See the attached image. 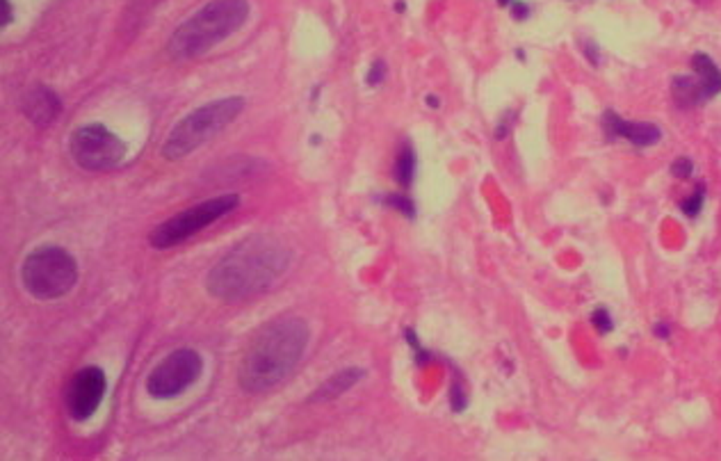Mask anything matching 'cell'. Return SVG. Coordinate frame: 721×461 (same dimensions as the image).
<instances>
[{"mask_svg": "<svg viewBox=\"0 0 721 461\" xmlns=\"http://www.w3.org/2000/svg\"><path fill=\"white\" fill-rule=\"evenodd\" d=\"M293 254L270 235H249L240 240L208 272L205 288L222 302H242L270 290L290 265Z\"/></svg>", "mask_w": 721, "mask_h": 461, "instance_id": "obj_1", "label": "cell"}, {"mask_svg": "<svg viewBox=\"0 0 721 461\" xmlns=\"http://www.w3.org/2000/svg\"><path fill=\"white\" fill-rule=\"evenodd\" d=\"M311 329L297 315L274 317L251 338L240 361L238 379L246 393L272 391L295 372L306 352Z\"/></svg>", "mask_w": 721, "mask_h": 461, "instance_id": "obj_2", "label": "cell"}, {"mask_svg": "<svg viewBox=\"0 0 721 461\" xmlns=\"http://www.w3.org/2000/svg\"><path fill=\"white\" fill-rule=\"evenodd\" d=\"M249 18L246 0H212L183 21L169 37L167 50L174 59H197L229 39Z\"/></svg>", "mask_w": 721, "mask_h": 461, "instance_id": "obj_3", "label": "cell"}, {"mask_svg": "<svg viewBox=\"0 0 721 461\" xmlns=\"http://www.w3.org/2000/svg\"><path fill=\"white\" fill-rule=\"evenodd\" d=\"M244 110L242 96H229L205 103L181 119L162 144V156L167 160H183L192 151L201 149L205 142L217 137L224 128H229Z\"/></svg>", "mask_w": 721, "mask_h": 461, "instance_id": "obj_4", "label": "cell"}, {"mask_svg": "<svg viewBox=\"0 0 721 461\" xmlns=\"http://www.w3.org/2000/svg\"><path fill=\"white\" fill-rule=\"evenodd\" d=\"M21 281L23 288L41 302L59 300L78 281L76 258L62 247H37L25 256L21 265Z\"/></svg>", "mask_w": 721, "mask_h": 461, "instance_id": "obj_5", "label": "cell"}, {"mask_svg": "<svg viewBox=\"0 0 721 461\" xmlns=\"http://www.w3.org/2000/svg\"><path fill=\"white\" fill-rule=\"evenodd\" d=\"M240 206V194H222V197L205 199L197 206H192L188 210H183L174 217L164 220L151 231L149 242L156 249H169L174 244H181L192 235H197L205 227H210L224 215L233 212Z\"/></svg>", "mask_w": 721, "mask_h": 461, "instance_id": "obj_6", "label": "cell"}, {"mask_svg": "<svg viewBox=\"0 0 721 461\" xmlns=\"http://www.w3.org/2000/svg\"><path fill=\"white\" fill-rule=\"evenodd\" d=\"M126 142L103 124H85L74 130L69 153L78 167L87 171H108L126 158Z\"/></svg>", "mask_w": 721, "mask_h": 461, "instance_id": "obj_7", "label": "cell"}, {"mask_svg": "<svg viewBox=\"0 0 721 461\" xmlns=\"http://www.w3.org/2000/svg\"><path fill=\"white\" fill-rule=\"evenodd\" d=\"M203 372V358L199 352L183 347L162 358L147 377V391L156 399H171L183 395Z\"/></svg>", "mask_w": 721, "mask_h": 461, "instance_id": "obj_8", "label": "cell"}, {"mask_svg": "<svg viewBox=\"0 0 721 461\" xmlns=\"http://www.w3.org/2000/svg\"><path fill=\"white\" fill-rule=\"evenodd\" d=\"M103 395H106V372L98 365L82 368L71 377L64 393L69 416L74 420H89L101 406Z\"/></svg>", "mask_w": 721, "mask_h": 461, "instance_id": "obj_9", "label": "cell"}, {"mask_svg": "<svg viewBox=\"0 0 721 461\" xmlns=\"http://www.w3.org/2000/svg\"><path fill=\"white\" fill-rule=\"evenodd\" d=\"M603 130H605V135L610 137V140L623 137V140L630 142V144L640 147V149L653 147V144H657V142L662 140L660 126L648 124V121H625V119H621L619 115H616L614 110H605V115H603Z\"/></svg>", "mask_w": 721, "mask_h": 461, "instance_id": "obj_10", "label": "cell"}, {"mask_svg": "<svg viewBox=\"0 0 721 461\" xmlns=\"http://www.w3.org/2000/svg\"><path fill=\"white\" fill-rule=\"evenodd\" d=\"M21 110H23V115L33 121L37 128H46L57 119L62 110V101L50 87L37 85L33 89H28L23 98H21Z\"/></svg>", "mask_w": 721, "mask_h": 461, "instance_id": "obj_11", "label": "cell"}, {"mask_svg": "<svg viewBox=\"0 0 721 461\" xmlns=\"http://www.w3.org/2000/svg\"><path fill=\"white\" fill-rule=\"evenodd\" d=\"M363 377H365L363 368H345V370L334 375L331 379H327V382L317 388L311 397H308V402H329V399L341 397L343 393L349 391V388H354Z\"/></svg>", "mask_w": 721, "mask_h": 461, "instance_id": "obj_12", "label": "cell"}, {"mask_svg": "<svg viewBox=\"0 0 721 461\" xmlns=\"http://www.w3.org/2000/svg\"><path fill=\"white\" fill-rule=\"evenodd\" d=\"M692 69L696 74V80L701 83L705 101L715 98L721 91V69L713 62V57L705 55V53H694Z\"/></svg>", "mask_w": 721, "mask_h": 461, "instance_id": "obj_13", "label": "cell"}, {"mask_svg": "<svg viewBox=\"0 0 721 461\" xmlns=\"http://www.w3.org/2000/svg\"><path fill=\"white\" fill-rule=\"evenodd\" d=\"M671 94H674V101L681 108H694V106L705 103L701 83H698V80L692 78V76H678V78H674L671 80Z\"/></svg>", "mask_w": 721, "mask_h": 461, "instance_id": "obj_14", "label": "cell"}, {"mask_svg": "<svg viewBox=\"0 0 721 461\" xmlns=\"http://www.w3.org/2000/svg\"><path fill=\"white\" fill-rule=\"evenodd\" d=\"M393 176L395 181L399 183L402 188H409L411 183H414V176H416V151L414 147L409 144V142H404L397 153V158H395V167H393Z\"/></svg>", "mask_w": 721, "mask_h": 461, "instance_id": "obj_15", "label": "cell"}, {"mask_svg": "<svg viewBox=\"0 0 721 461\" xmlns=\"http://www.w3.org/2000/svg\"><path fill=\"white\" fill-rule=\"evenodd\" d=\"M703 199H705V188H703V186H698V190L692 194V197H687V199L681 203V208H683V212L687 215V217H696V215L701 212V208H703Z\"/></svg>", "mask_w": 721, "mask_h": 461, "instance_id": "obj_16", "label": "cell"}, {"mask_svg": "<svg viewBox=\"0 0 721 461\" xmlns=\"http://www.w3.org/2000/svg\"><path fill=\"white\" fill-rule=\"evenodd\" d=\"M591 324L598 329L601 334H610L614 329V322H612V315L607 309H596L594 315H591Z\"/></svg>", "mask_w": 721, "mask_h": 461, "instance_id": "obj_17", "label": "cell"}, {"mask_svg": "<svg viewBox=\"0 0 721 461\" xmlns=\"http://www.w3.org/2000/svg\"><path fill=\"white\" fill-rule=\"evenodd\" d=\"M692 171H694V162L689 158H676L671 162V173L676 178H689L692 176Z\"/></svg>", "mask_w": 721, "mask_h": 461, "instance_id": "obj_18", "label": "cell"}, {"mask_svg": "<svg viewBox=\"0 0 721 461\" xmlns=\"http://www.w3.org/2000/svg\"><path fill=\"white\" fill-rule=\"evenodd\" d=\"M384 78H386V64L381 62V59H377V62H375L373 67H370L365 80H368V85H370V87H377V85L384 83Z\"/></svg>", "mask_w": 721, "mask_h": 461, "instance_id": "obj_19", "label": "cell"}, {"mask_svg": "<svg viewBox=\"0 0 721 461\" xmlns=\"http://www.w3.org/2000/svg\"><path fill=\"white\" fill-rule=\"evenodd\" d=\"M386 203H388V206L397 208L399 212L409 215V217H414V215H416L414 203H411V199H407V197H397V194H393V197H386Z\"/></svg>", "mask_w": 721, "mask_h": 461, "instance_id": "obj_20", "label": "cell"}, {"mask_svg": "<svg viewBox=\"0 0 721 461\" xmlns=\"http://www.w3.org/2000/svg\"><path fill=\"white\" fill-rule=\"evenodd\" d=\"M582 48H584L586 59H589V62H591L594 67H598V64H601V50H598V46H596V42H591V39H586V42L582 44Z\"/></svg>", "mask_w": 721, "mask_h": 461, "instance_id": "obj_21", "label": "cell"}, {"mask_svg": "<svg viewBox=\"0 0 721 461\" xmlns=\"http://www.w3.org/2000/svg\"><path fill=\"white\" fill-rule=\"evenodd\" d=\"M511 14H513V18H518V21H525V18H528V14H530V7L525 5V3H521V0H513Z\"/></svg>", "mask_w": 721, "mask_h": 461, "instance_id": "obj_22", "label": "cell"}, {"mask_svg": "<svg viewBox=\"0 0 721 461\" xmlns=\"http://www.w3.org/2000/svg\"><path fill=\"white\" fill-rule=\"evenodd\" d=\"M511 119H513V112H509V115L500 121V126H498V130H496V137H498V140H504V137L509 135V130H511Z\"/></svg>", "mask_w": 721, "mask_h": 461, "instance_id": "obj_23", "label": "cell"}, {"mask_svg": "<svg viewBox=\"0 0 721 461\" xmlns=\"http://www.w3.org/2000/svg\"><path fill=\"white\" fill-rule=\"evenodd\" d=\"M653 334H655L657 338H662V341H666V338L671 336V326L664 324V322H657V324L653 326Z\"/></svg>", "mask_w": 721, "mask_h": 461, "instance_id": "obj_24", "label": "cell"}, {"mask_svg": "<svg viewBox=\"0 0 721 461\" xmlns=\"http://www.w3.org/2000/svg\"><path fill=\"white\" fill-rule=\"evenodd\" d=\"M7 23H12V5H9V0H3V25Z\"/></svg>", "mask_w": 721, "mask_h": 461, "instance_id": "obj_25", "label": "cell"}, {"mask_svg": "<svg viewBox=\"0 0 721 461\" xmlns=\"http://www.w3.org/2000/svg\"><path fill=\"white\" fill-rule=\"evenodd\" d=\"M427 103H429L431 108H436V106H438V101H436L434 96H429V98H427Z\"/></svg>", "mask_w": 721, "mask_h": 461, "instance_id": "obj_26", "label": "cell"}, {"mask_svg": "<svg viewBox=\"0 0 721 461\" xmlns=\"http://www.w3.org/2000/svg\"><path fill=\"white\" fill-rule=\"evenodd\" d=\"M498 3H500V5H509V3H511V0H498Z\"/></svg>", "mask_w": 721, "mask_h": 461, "instance_id": "obj_27", "label": "cell"}]
</instances>
